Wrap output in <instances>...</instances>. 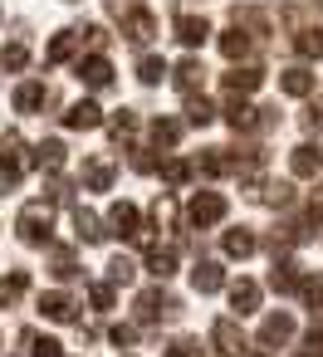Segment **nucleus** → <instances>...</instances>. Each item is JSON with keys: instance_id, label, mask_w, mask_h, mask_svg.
<instances>
[{"instance_id": "obj_45", "label": "nucleus", "mask_w": 323, "mask_h": 357, "mask_svg": "<svg viewBox=\"0 0 323 357\" xmlns=\"http://www.w3.org/2000/svg\"><path fill=\"white\" fill-rule=\"evenodd\" d=\"M303 128L308 132H323V103H308L303 108Z\"/></svg>"}, {"instance_id": "obj_9", "label": "nucleus", "mask_w": 323, "mask_h": 357, "mask_svg": "<svg viewBox=\"0 0 323 357\" xmlns=\"http://www.w3.org/2000/svg\"><path fill=\"white\" fill-rule=\"evenodd\" d=\"M294 337V318L279 308V313H269L264 323H260V347H284Z\"/></svg>"}, {"instance_id": "obj_33", "label": "nucleus", "mask_w": 323, "mask_h": 357, "mask_svg": "<svg viewBox=\"0 0 323 357\" xmlns=\"http://www.w3.org/2000/svg\"><path fill=\"white\" fill-rule=\"evenodd\" d=\"M181 142V123L176 118H157L152 123V147H176Z\"/></svg>"}, {"instance_id": "obj_1", "label": "nucleus", "mask_w": 323, "mask_h": 357, "mask_svg": "<svg viewBox=\"0 0 323 357\" xmlns=\"http://www.w3.org/2000/svg\"><path fill=\"white\" fill-rule=\"evenodd\" d=\"M15 230H20L25 245H50V240H54V211H50L45 201H30V206L20 211Z\"/></svg>"}, {"instance_id": "obj_20", "label": "nucleus", "mask_w": 323, "mask_h": 357, "mask_svg": "<svg viewBox=\"0 0 323 357\" xmlns=\"http://www.w3.org/2000/svg\"><path fill=\"white\" fill-rule=\"evenodd\" d=\"M172 84H176L181 93H201V89H206V69H201V59H181L176 74H172Z\"/></svg>"}, {"instance_id": "obj_32", "label": "nucleus", "mask_w": 323, "mask_h": 357, "mask_svg": "<svg viewBox=\"0 0 323 357\" xmlns=\"http://www.w3.org/2000/svg\"><path fill=\"white\" fill-rule=\"evenodd\" d=\"M186 123H191V128H211V123H216V108H211L206 98L186 93Z\"/></svg>"}, {"instance_id": "obj_31", "label": "nucleus", "mask_w": 323, "mask_h": 357, "mask_svg": "<svg viewBox=\"0 0 323 357\" xmlns=\"http://www.w3.org/2000/svg\"><path fill=\"white\" fill-rule=\"evenodd\" d=\"M30 162H35V167H45V172H59V167H64V142H54V137H50V142H40Z\"/></svg>"}, {"instance_id": "obj_26", "label": "nucleus", "mask_w": 323, "mask_h": 357, "mask_svg": "<svg viewBox=\"0 0 323 357\" xmlns=\"http://www.w3.org/2000/svg\"><path fill=\"white\" fill-rule=\"evenodd\" d=\"M220 245H225V255H230V259H250V255L260 250V240H255L245 225H240V230H225V240H220Z\"/></svg>"}, {"instance_id": "obj_40", "label": "nucleus", "mask_w": 323, "mask_h": 357, "mask_svg": "<svg viewBox=\"0 0 323 357\" xmlns=\"http://www.w3.org/2000/svg\"><path fill=\"white\" fill-rule=\"evenodd\" d=\"M25 347H30V357H64V352H59V342H54V337H45V333H25Z\"/></svg>"}, {"instance_id": "obj_23", "label": "nucleus", "mask_w": 323, "mask_h": 357, "mask_svg": "<svg viewBox=\"0 0 323 357\" xmlns=\"http://www.w3.org/2000/svg\"><path fill=\"white\" fill-rule=\"evenodd\" d=\"M206 35H211V25H206L201 15H176V40H181L186 50H196V45H206Z\"/></svg>"}, {"instance_id": "obj_49", "label": "nucleus", "mask_w": 323, "mask_h": 357, "mask_svg": "<svg viewBox=\"0 0 323 357\" xmlns=\"http://www.w3.org/2000/svg\"><path fill=\"white\" fill-rule=\"evenodd\" d=\"M308 215H313V220L323 225V186H318V196H313V206H308Z\"/></svg>"}, {"instance_id": "obj_10", "label": "nucleus", "mask_w": 323, "mask_h": 357, "mask_svg": "<svg viewBox=\"0 0 323 357\" xmlns=\"http://www.w3.org/2000/svg\"><path fill=\"white\" fill-rule=\"evenodd\" d=\"M220 84H225V93H255V89L264 84V69H260V64H240V69L220 74Z\"/></svg>"}, {"instance_id": "obj_35", "label": "nucleus", "mask_w": 323, "mask_h": 357, "mask_svg": "<svg viewBox=\"0 0 323 357\" xmlns=\"http://www.w3.org/2000/svg\"><path fill=\"white\" fill-rule=\"evenodd\" d=\"M294 289H299V294H303V303H308V308H313V313H318V308H323V274H303V279H299V284H294Z\"/></svg>"}, {"instance_id": "obj_19", "label": "nucleus", "mask_w": 323, "mask_h": 357, "mask_svg": "<svg viewBox=\"0 0 323 357\" xmlns=\"http://www.w3.org/2000/svg\"><path fill=\"white\" fill-rule=\"evenodd\" d=\"M79 45H84V30H59V35L50 40V50H45V64H64Z\"/></svg>"}, {"instance_id": "obj_39", "label": "nucleus", "mask_w": 323, "mask_h": 357, "mask_svg": "<svg viewBox=\"0 0 323 357\" xmlns=\"http://www.w3.org/2000/svg\"><path fill=\"white\" fill-rule=\"evenodd\" d=\"M50 274H54V279H74V274H79V259H74V250H54V259H50Z\"/></svg>"}, {"instance_id": "obj_18", "label": "nucleus", "mask_w": 323, "mask_h": 357, "mask_svg": "<svg viewBox=\"0 0 323 357\" xmlns=\"http://www.w3.org/2000/svg\"><path fill=\"white\" fill-rule=\"evenodd\" d=\"M74 308H79V303H74L69 294H59V289H54V294H40V313H45L50 323H74Z\"/></svg>"}, {"instance_id": "obj_28", "label": "nucleus", "mask_w": 323, "mask_h": 357, "mask_svg": "<svg viewBox=\"0 0 323 357\" xmlns=\"http://www.w3.org/2000/svg\"><path fill=\"white\" fill-rule=\"evenodd\" d=\"M294 50L303 59H323V25H308V30H294Z\"/></svg>"}, {"instance_id": "obj_5", "label": "nucleus", "mask_w": 323, "mask_h": 357, "mask_svg": "<svg viewBox=\"0 0 323 357\" xmlns=\"http://www.w3.org/2000/svg\"><path fill=\"white\" fill-rule=\"evenodd\" d=\"M245 186H250L245 196L260 201V206H289L294 201V186L289 181H255V176H245Z\"/></svg>"}, {"instance_id": "obj_25", "label": "nucleus", "mask_w": 323, "mask_h": 357, "mask_svg": "<svg viewBox=\"0 0 323 357\" xmlns=\"http://www.w3.org/2000/svg\"><path fill=\"white\" fill-rule=\"evenodd\" d=\"M50 103V89L45 84H20L15 89V113H40Z\"/></svg>"}, {"instance_id": "obj_6", "label": "nucleus", "mask_w": 323, "mask_h": 357, "mask_svg": "<svg viewBox=\"0 0 323 357\" xmlns=\"http://www.w3.org/2000/svg\"><path fill=\"white\" fill-rule=\"evenodd\" d=\"M113 176H118V162H113L108 152H98V157L84 162V186H89V191H108Z\"/></svg>"}, {"instance_id": "obj_38", "label": "nucleus", "mask_w": 323, "mask_h": 357, "mask_svg": "<svg viewBox=\"0 0 323 357\" xmlns=\"http://www.w3.org/2000/svg\"><path fill=\"white\" fill-rule=\"evenodd\" d=\"M191 176H196V167H191V162H181V157L162 167V181H167V186H186Z\"/></svg>"}, {"instance_id": "obj_46", "label": "nucleus", "mask_w": 323, "mask_h": 357, "mask_svg": "<svg viewBox=\"0 0 323 357\" xmlns=\"http://www.w3.org/2000/svg\"><path fill=\"white\" fill-rule=\"evenodd\" d=\"M303 357H323V328H313V333L303 337Z\"/></svg>"}, {"instance_id": "obj_34", "label": "nucleus", "mask_w": 323, "mask_h": 357, "mask_svg": "<svg viewBox=\"0 0 323 357\" xmlns=\"http://www.w3.org/2000/svg\"><path fill=\"white\" fill-rule=\"evenodd\" d=\"M0 64H6L10 74H20V69L30 64V45H25V40H10L6 50H0Z\"/></svg>"}, {"instance_id": "obj_7", "label": "nucleus", "mask_w": 323, "mask_h": 357, "mask_svg": "<svg viewBox=\"0 0 323 357\" xmlns=\"http://www.w3.org/2000/svg\"><path fill=\"white\" fill-rule=\"evenodd\" d=\"M211 342H216V352H225V357H240V352H245V333H240L235 318H216Z\"/></svg>"}, {"instance_id": "obj_11", "label": "nucleus", "mask_w": 323, "mask_h": 357, "mask_svg": "<svg viewBox=\"0 0 323 357\" xmlns=\"http://www.w3.org/2000/svg\"><path fill=\"white\" fill-rule=\"evenodd\" d=\"M64 128H74V132H93V128H103V108L98 103H74L69 113H64Z\"/></svg>"}, {"instance_id": "obj_47", "label": "nucleus", "mask_w": 323, "mask_h": 357, "mask_svg": "<svg viewBox=\"0 0 323 357\" xmlns=\"http://www.w3.org/2000/svg\"><path fill=\"white\" fill-rule=\"evenodd\" d=\"M152 167H157V162H152V152H147V147H137V152H133V172H152Z\"/></svg>"}, {"instance_id": "obj_24", "label": "nucleus", "mask_w": 323, "mask_h": 357, "mask_svg": "<svg viewBox=\"0 0 323 357\" xmlns=\"http://www.w3.org/2000/svg\"><path fill=\"white\" fill-rule=\"evenodd\" d=\"M279 89H284L289 98H308V93H313V74H308L303 64H299V69H284V74H279Z\"/></svg>"}, {"instance_id": "obj_42", "label": "nucleus", "mask_w": 323, "mask_h": 357, "mask_svg": "<svg viewBox=\"0 0 323 357\" xmlns=\"http://www.w3.org/2000/svg\"><path fill=\"white\" fill-rule=\"evenodd\" d=\"M133 132H137V113H133V108H123V113L113 118V137H133Z\"/></svg>"}, {"instance_id": "obj_2", "label": "nucleus", "mask_w": 323, "mask_h": 357, "mask_svg": "<svg viewBox=\"0 0 323 357\" xmlns=\"http://www.w3.org/2000/svg\"><path fill=\"white\" fill-rule=\"evenodd\" d=\"M216 220H225V196L220 191H196L186 206V225L191 230H211Z\"/></svg>"}, {"instance_id": "obj_16", "label": "nucleus", "mask_w": 323, "mask_h": 357, "mask_svg": "<svg viewBox=\"0 0 323 357\" xmlns=\"http://www.w3.org/2000/svg\"><path fill=\"white\" fill-rule=\"evenodd\" d=\"M289 172H294V176H303V181H313V176L323 172V152H318V147H308V142H303V147H294Z\"/></svg>"}, {"instance_id": "obj_12", "label": "nucleus", "mask_w": 323, "mask_h": 357, "mask_svg": "<svg viewBox=\"0 0 323 357\" xmlns=\"http://www.w3.org/2000/svg\"><path fill=\"white\" fill-rule=\"evenodd\" d=\"M108 225H113V235L133 240V235L142 230V215H137V206H133V201H118V206L108 211Z\"/></svg>"}, {"instance_id": "obj_43", "label": "nucleus", "mask_w": 323, "mask_h": 357, "mask_svg": "<svg viewBox=\"0 0 323 357\" xmlns=\"http://www.w3.org/2000/svg\"><path fill=\"white\" fill-rule=\"evenodd\" d=\"M89 298H93V308H98V313H108V308H113V284H93V289H89Z\"/></svg>"}, {"instance_id": "obj_15", "label": "nucleus", "mask_w": 323, "mask_h": 357, "mask_svg": "<svg viewBox=\"0 0 323 357\" xmlns=\"http://www.w3.org/2000/svg\"><path fill=\"white\" fill-rule=\"evenodd\" d=\"M79 79H84L89 89H108V84H113V64H108L103 54H89V59H79Z\"/></svg>"}, {"instance_id": "obj_27", "label": "nucleus", "mask_w": 323, "mask_h": 357, "mask_svg": "<svg viewBox=\"0 0 323 357\" xmlns=\"http://www.w3.org/2000/svg\"><path fill=\"white\" fill-rule=\"evenodd\" d=\"M147 274H157V279H172V274H176V250L147 245Z\"/></svg>"}, {"instance_id": "obj_50", "label": "nucleus", "mask_w": 323, "mask_h": 357, "mask_svg": "<svg viewBox=\"0 0 323 357\" xmlns=\"http://www.w3.org/2000/svg\"><path fill=\"white\" fill-rule=\"evenodd\" d=\"M245 357H264V352H245Z\"/></svg>"}, {"instance_id": "obj_13", "label": "nucleus", "mask_w": 323, "mask_h": 357, "mask_svg": "<svg viewBox=\"0 0 323 357\" xmlns=\"http://www.w3.org/2000/svg\"><path fill=\"white\" fill-rule=\"evenodd\" d=\"M220 284H225V269H220L216 259H196V264H191V289H196V294H216Z\"/></svg>"}, {"instance_id": "obj_48", "label": "nucleus", "mask_w": 323, "mask_h": 357, "mask_svg": "<svg viewBox=\"0 0 323 357\" xmlns=\"http://www.w3.org/2000/svg\"><path fill=\"white\" fill-rule=\"evenodd\" d=\"M108 337H113V342H118V347H128V342H133V337H137V328H128V323H118V328H113V333H108Z\"/></svg>"}, {"instance_id": "obj_29", "label": "nucleus", "mask_w": 323, "mask_h": 357, "mask_svg": "<svg viewBox=\"0 0 323 357\" xmlns=\"http://www.w3.org/2000/svg\"><path fill=\"white\" fill-rule=\"evenodd\" d=\"M25 289H30V274H25V269H15L10 279H0V308H15Z\"/></svg>"}, {"instance_id": "obj_17", "label": "nucleus", "mask_w": 323, "mask_h": 357, "mask_svg": "<svg viewBox=\"0 0 323 357\" xmlns=\"http://www.w3.org/2000/svg\"><path fill=\"white\" fill-rule=\"evenodd\" d=\"M74 235H79L84 245H103V240H108L103 220H98L93 211H84V206H74Z\"/></svg>"}, {"instance_id": "obj_3", "label": "nucleus", "mask_w": 323, "mask_h": 357, "mask_svg": "<svg viewBox=\"0 0 323 357\" xmlns=\"http://www.w3.org/2000/svg\"><path fill=\"white\" fill-rule=\"evenodd\" d=\"M20 147H25V142H20L15 132H6V142H0V196L15 191L20 176H25V152H20Z\"/></svg>"}, {"instance_id": "obj_44", "label": "nucleus", "mask_w": 323, "mask_h": 357, "mask_svg": "<svg viewBox=\"0 0 323 357\" xmlns=\"http://www.w3.org/2000/svg\"><path fill=\"white\" fill-rule=\"evenodd\" d=\"M167 357H201V342H191V337H176V342L167 347Z\"/></svg>"}, {"instance_id": "obj_14", "label": "nucleus", "mask_w": 323, "mask_h": 357, "mask_svg": "<svg viewBox=\"0 0 323 357\" xmlns=\"http://www.w3.org/2000/svg\"><path fill=\"white\" fill-rule=\"evenodd\" d=\"M123 35H128L133 45H147V40L157 35V20H152V10H128V15H123Z\"/></svg>"}, {"instance_id": "obj_4", "label": "nucleus", "mask_w": 323, "mask_h": 357, "mask_svg": "<svg viewBox=\"0 0 323 357\" xmlns=\"http://www.w3.org/2000/svg\"><path fill=\"white\" fill-rule=\"evenodd\" d=\"M181 303L172 298V294H162V289H142L137 294V323H162V318H172Z\"/></svg>"}, {"instance_id": "obj_30", "label": "nucleus", "mask_w": 323, "mask_h": 357, "mask_svg": "<svg viewBox=\"0 0 323 357\" xmlns=\"http://www.w3.org/2000/svg\"><path fill=\"white\" fill-rule=\"evenodd\" d=\"M220 54H225L230 64H235V59H245V54H250V35H245L240 25H235V30H225V35H220Z\"/></svg>"}, {"instance_id": "obj_22", "label": "nucleus", "mask_w": 323, "mask_h": 357, "mask_svg": "<svg viewBox=\"0 0 323 357\" xmlns=\"http://www.w3.org/2000/svg\"><path fill=\"white\" fill-rule=\"evenodd\" d=\"M230 308H235L240 318L255 313V308H260V284H255V279H235V284H230Z\"/></svg>"}, {"instance_id": "obj_8", "label": "nucleus", "mask_w": 323, "mask_h": 357, "mask_svg": "<svg viewBox=\"0 0 323 357\" xmlns=\"http://www.w3.org/2000/svg\"><path fill=\"white\" fill-rule=\"evenodd\" d=\"M225 123L235 132H250V128H260V108H250L245 93H225Z\"/></svg>"}, {"instance_id": "obj_37", "label": "nucleus", "mask_w": 323, "mask_h": 357, "mask_svg": "<svg viewBox=\"0 0 323 357\" xmlns=\"http://www.w3.org/2000/svg\"><path fill=\"white\" fill-rule=\"evenodd\" d=\"M133 279H137V264L128 255H113L108 259V284H133Z\"/></svg>"}, {"instance_id": "obj_21", "label": "nucleus", "mask_w": 323, "mask_h": 357, "mask_svg": "<svg viewBox=\"0 0 323 357\" xmlns=\"http://www.w3.org/2000/svg\"><path fill=\"white\" fill-rule=\"evenodd\" d=\"M294 284H299V264H294L289 255H274V269H269V289H274V294H294Z\"/></svg>"}, {"instance_id": "obj_36", "label": "nucleus", "mask_w": 323, "mask_h": 357, "mask_svg": "<svg viewBox=\"0 0 323 357\" xmlns=\"http://www.w3.org/2000/svg\"><path fill=\"white\" fill-rule=\"evenodd\" d=\"M152 225H157V230H172V225H176V201H172V196H157V201H152Z\"/></svg>"}, {"instance_id": "obj_41", "label": "nucleus", "mask_w": 323, "mask_h": 357, "mask_svg": "<svg viewBox=\"0 0 323 357\" xmlns=\"http://www.w3.org/2000/svg\"><path fill=\"white\" fill-rule=\"evenodd\" d=\"M137 79H142V84H162V79H167V59L147 54V59L137 64Z\"/></svg>"}]
</instances>
